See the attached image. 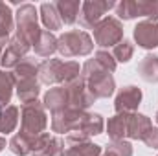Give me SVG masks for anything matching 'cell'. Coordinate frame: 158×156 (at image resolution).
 I'll list each match as a JSON object with an SVG mask.
<instances>
[{
  "instance_id": "1",
  "label": "cell",
  "mask_w": 158,
  "mask_h": 156,
  "mask_svg": "<svg viewBox=\"0 0 158 156\" xmlns=\"http://www.w3.org/2000/svg\"><path fill=\"white\" fill-rule=\"evenodd\" d=\"M81 79L96 99H107L116 92V81L110 72L101 68L96 59H88L81 66Z\"/></svg>"
},
{
  "instance_id": "2",
  "label": "cell",
  "mask_w": 158,
  "mask_h": 156,
  "mask_svg": "<svg viewBox=\"0 0 158 156\" xmlns=\"http://www.w3.org/2000/svg\"><path fill=\"white\" fill-rule=\"evenodd\" d=\"M92 50H94V40L83 30H72L57 37V51L64 59L86 57L92 53Z\"/></svg>"
},
{
  "instance_id": "3",
  "label": "cell",
  "mask_w": 158,
  "mask_h": 156,
  "mask_svg": "<svg viewBox=\"0 0 158 156\" xmlns=\"http://www.w3.org/2000/svg\"><path fill=\"white\" fill-rule=\"evenodd\" d=\"M46 127H48L46 109L39 99L22 105V109H20V134L35 140L42 132H46Z\"/></svg>"
},
{
  "instance_id": "4",
  "label": "cell",
  "mask_w": 158,
  "mask_h": 156,
  "mask_svg": "<svg viewBox=\"0 0 158 156\" xmlns=\"http://www.w3.org/2000/svg\"><path fill=\"white\" fill-rule=\"evenodd\" d=\"M15 22H17V30L15 35L22 37L28 44L35 46V42L40 37V30L39 28V13L37 7L33 4H20L17 13H15Z\"/></svg>"
},
{
  "instance_id": "5",
  "label": "cell",
  "mask_w": 158,
  "mask_h": 156,
  "mask_svg": "<svg viewBox=\"0 0 158 156\" xmlns=\"http://www.w3.org/2000/svg\"><path fill=\"white\" fill-rule=\"evenodd\" d=\"M123 39V24L116 17H103V20L94 28V40L99 48H114Z\"/></svg>"
},
{
  "instance_id": "6",
  "label": "cell",
  "mask_w": 158,
  "mask_h": 156,
  "mask_svg": "<svg viewBox=\"0 0 158 156\" xmlns=\"http://www.w3.org/2000/svg\"><path fill=\"white\" fill-rule=\"evenodd\" d=\"M116 6V2L112 0H86L81 4V11H79V26L85 28V30H94L101 20H103V15L107 11H110L112 7Z\"/></svg>"
},
{
  "instance_id": "7",
  "label": "cell",
  "mask_w": 158,
  "mask_h": 156,
  "mask_svg": "<svg viewBox=\"0 0 158 156\" xmlns=\"http://www.w3.org/2000/svg\"><path fill=\"white\" fill-rule=\"evenodd\" d=\"M142 90L134 84H127L123 88H119L114 99V110L116 114H134L138 112V107L142 103Z\"/></svg>"
},
{
  "instance_id": "8",
  "label": "cell",
  "mask_w": 158,
  "mask_h": 156,
  "mask_svg": "<svg viewBox=\"0 0 158 156\" xmlns=\"http://www.w3.org/2000/svg\"><path fill=\"white\" fill-rule=\"evenodd\" d=\"M63 86H66V90H68L70 109H76V110H83V112H86V109L98 101V99L88 92V88H86L85 81L81 79V76H79L77 79H74L72 83H68V84H63Z\"/></svg>"
},
{
  "instance_id": "9",
  "label": "cell",
  "mask_w": 158,
  "mask_h": 156,
  "mask_svg": "<svg viewBox=\"0 0 158 156\" xmlns=\"http://www.w3.org/2000/svg\"><path fill=\"white\" fill-rule=\"evenodd\" d=\"M30 48H31V44H28L22 37L13 35V37L9 39V42H7V46L4 48L2 63H0V64H2L6 70H13V68L26 57V53L30 51Z\"/></svg>"
},
{
  "instance_id": "10",
  "label": "cell",
  "mask_w": 158,
  "mask_h": 156,
  "mask_svg": "<svg viewBox=\"0 0 158 156\" xmlns=\"http://www.w3.org/2000/svg\"><path fill=\"white\" fill-rule=\"evenodd\" d=\"M83 117V110L76 109H66L63 112L52 114V130L57 134H70L72 130H77L79 121Z\"/></svg>"
},
{
  "instance_id": "11",
  "label": "cell",
  "mask_w": 158,
  "mask_h": 156,
  "mask_svg": "<svg viewBox=\"0 0 158 156\" xmlns=\"http://www.w3.org/2000/svg\"><path fill=\"white\" fill-rule=\"evenodd\" d=\"M134 40L140 48L143 50H153L158 48V22L153 20H142L134 26Z\"/></svg>"
},
{
  "instance_id": "12",
  "label": "cell",
  "mask_w": 158,
  "mask_h": 156,
  "mask_svg": "<svg viewBox=\"0 0 158 156\" xmlns=\"http://www.w3.org/2000/svg\"><path fill=\"white\" fill-rule=\"evenodd\" d=\"M42 105H44V109L50 110L52 114H57V112H63V110L70 109V101H68V90H66V86L59 84V86L50 88V90L44 94Z\"/></svg>"
},
{
  "instance_id": "13",
  "label": "cell",
  "mask_w": 158,
  "mask_h": 156,
  "mask_svg": "<svg viewBox=\"0 0 158 156\" xmlns=\"http://www.w3.org/2000/svg\"><path fill=\"white\" fill-rule=\"evenodd\" d=\"M63 64L64 61L61 59H44L42 63H39V83L42 84H61V72H63Z\"/></svg>"
},
{
  "instance_id": "14",
  "label": "cell",
  "mask_w": 158,
  "mask_h": 156,
  "mask_svg": "<svg viewBox=\"0 0 158 156\" xmlns=\"http://www.w3.org/2000/svg\"><path fill=\"white\" fill-rule=\"evenodd\" d=\"M15 94L19 97V101L22 105L37 101L40 94V83L39 77H24V79H17L15 81Z\"/></svg>"
},
{
  "instance_id": "15",
  "label": "cell",
  "mask_w": 158,
  "mask_h": 156,
  "mask_svg": "<svg viewBox=\"0 0 158 156\" xmlns=\"http://www.w3.org/2000/svg\"><path fill=\"white\" fill-rule=\"evenodd\" d=\"M153 123H151V117L145 116V114H140V112H134L129 116V129H127V138L131 140H143L145 134L151 130Z\"/></svg>"
},
{
  "instance_id": "16",
  "label": "cell",
  "mask_w": 158,
  "mask_h": 156,
  "mask_svg": "<svg viewBox=\"0 0 158 156\" xmlns=\"http://www.w3.org/2000/svg\"><path fill=\"white\" fill-rule=\"evenodd\" d=\"M103 129H105V119L101 114L98 112H83V117L79 121L77 130L86 134V136H98V134H103Z\"/></svg>"
},
{
  "instance_id": "17",
  "label": "cell",
  "mask_w": 158,
  "mask_h": 156,
  "mask_svg": "<svg viewBox=\"0 0 158 156\" xmlns=\"http://www.w3.org/2000/svg\"><path fill=\"white\" fill-rule=\"evenodd\" d=\"M129 116L131 114H114L109 117L107 123V134L110 142H119L127 138V129H129Z\"/></svg>"
},
{
  "instance_id": "18",
  "label": "cell",
  "mask_w": 158,
  "mask_h": 156,
  "mask_svg": "<svg viewBox=\"0 0 158 156\" xmlns=\"http://www.w3.org/2000/svg\"><path fill=\"white\" fill-rule=\"evenodd\" d=\"M57 13L61 17V22L66 26H72L77 22L79 11H81V2L79 0H59L55 4Z\"/></svg>"
},
{
  "instance_id": "19",
  "label": "cell",
  "mask_w": 158,
  "mask_h": 156,
  "mask_svg": "<svg viewBox=\"0 0 158 156\" xmlns=\"http://www.w3.org/2000/svg\"><path fill=\"white\" fill-rule=\"evenodd\" d=\"M15 28L13 11L6 2H0V44H7L11 39V31Z\"/></svg>"
},
{
  "instance_id": "20",
  "label": "cell",
  "mask_w": 158,
  "mask_h": 156,
  "mask_svg": "<svg viewBox=\"0 0 158 156\" xmlns=\"http://www.w3.org/2000/svg\"><path fill=\"white\" fill-rule=\"evenodd\" d=\"M40 20H42V24H44V28L48 30V31H55V30H61V26H63V22H61V17H59V13H57V7H55V4L53 2H44V4H40Z\"/></svg>"
},
{
  "instance_id": "21",
  "label": "cell",
  "mask_w": 158,
  "mask_h": 156,
  "mask_svg": "<svg viewBox=\"0 0 158 156\" xmlns=\"http://www.w3.org/2000/svg\"><path fill=\"white\" fill-rule=\"evenodd\" d=\"M138 74L145 83H158V55L147 53L138 64Z\"/></svg>"
},
{
  "instance_id": "22",
  "label": "cell",
  "mask_w": 158,
  "mask_h": 156,
  "mask_svg": "<svg viewBox=\"0 0 158 156\" xmlns=\"http://www.w3.org/2000/svg\"><path fill=\"white\" fill-rule=\"evenodd\" d=\"M35 53L39 55V57H44V59H50L55 51H57V37L52 33V31H48V30H42L40 31V37L39 40L35 42Z\"/></svg>"
},
{
  "instance_id": "23",
  "label": "cell",
  "mask_w": 158,
  "mask_h": 156,
  "mask_svg": "<svg viewBox=\"0 0 158 156\" xmlns=\"http://www.w3.org/2000/svg\"><path fill=\"white\" fill-rule=\"evenodd\" d=\"M19 107L7 105L0 109V134H9L17 129L19 125Z\"/></svg>"
},
{
  "instance_id": "24",
  "label": "cell",
  "mask_w": 158,
  "mask_h": 156,
  "mask_svg": "<svg viewBox=\"0 0 158 156\" xmlns=\"http://www.w3.org/2000/svg\"><path fill=\"white\" fill-rule=\"evenodd\" d=\"M15 90V77L9 70H0V109L7 107Z\"/></svg>"
},
{
  "instance_id": "25",
  "label": "cell",
  "mask_w": 158,
  "mask_h": 156,
  "mask_svg": "<svg viewBox=\"0 0 158 156\" xmlns=\"http://www.w3.org/2000/svg\"><path fill=\"white\" fill-rule=\"evenodd\" d=\"M37 74H39V63L35 61V57H28V55L13 68L15 81L24 77H37Z\"/></svg>"
},
{
  "instance_id": "26",
  "label": "cell",
  "mask_w": 158,
  "mask_h": 156,
  "mask_svg": "<svg viewBox=\"0 0 158 156\" xmlns=\"http://www.w3.org/2000/svg\"><path fill=\"white\" fill-rule=\"evenodd\" d=\"M31 145H33V140L28 138V136H24V134H20V132H17V134L9 140V143H7L9 151L17 156L31 154Z\"/></svg>"
},
{
  "instance_id": "27",
  "label": "cell",
  "mask_w": 158,
  "mask_h": 156,
  "mask_svg": "<svg viewBox=\"0 0 158 156\" xmlns=\"http://www.w3.org/2000/svg\"><path fill=\"white\" fill-rule=\"evenodd\" d=\"M101 154H103L101 145L86 142V143H81V145H76V147H66L63 156H101Z\"/></svg>"
},
{
  "instance_id": "28",
  "label": "cell",
  "mask_w": 158,
  "mask_h": 156,
  "mask_svg": "<svg viewBox=\"0 0 158 156\" xmlns=\"http://www.w3.org/2000/svg\"><path fill=\"white\" fill-rule=\"evenodd\" d=\"M132 55H134V46L127 39H123L119 44L112 48V57L116 59V63H129L132 59Z\"/></svg>"
},
{
  "instance_id": "29",
  "label": "cell",
  "mask_w": 158,
  "mask_h": 156,
  "mask_svg": "<svg viewBox=\"0 0 158 156\" xmlns=\"http://www.w3.org/2000/svg\"><path fill=\"white\" fill-rule=\"evenodd\" d=\"M116 9V15H118L121 20H132L138 17V6H136V0H121L114 6Z\"/></svg>"
},
{
  "instance_id": "30",
  "label": "cell",
  "mask_w": 158,
  "mask_h": 156,
  "mask_svg": "<svg viewBox=\"0 0 158 156\" xmlns=\"http://www.w3.org/2000/svg\"><path fill=\"white\" fill-rule=\"evenodd\" d=\"M138 17H147V20L158 22V0H136Z\"/></svg>"
},
{
  "instance_id": "31",
  "label": "cell",
  "mask_w": 158,
  "mask_h": 156,
  "mask_svg": "<svg viewBox=\"0 0 158 156\" xmlns=\"http://www.w3.org/2000/svg\"><path fill=\"white\" fill-rule=\"evenodd\" d=\"M103 151L110 153L112 156H132V145L125 140L119 142H109L107 147H103Z\"/></svg>"
},
{
  "instance_id": "32",
  "label": "cell",
  "mask_w": 158,
  "mask_h": 156,
  "mask_svg": "<svg viewBox=\"0 0 158 156\" xmlns=\"http://www.w3.org/2000/svg\"><path fill=\"white\" fill-rule=\"evenodd\" d=\"M94 59H96V63L101 66V68H105L107 72H116V68H118V63H116V59L112 57V53H109V51H105V50H99V51H96L94 53Z\"/></svg>"
},
{
  "instance_id": "33",
  "label": "cell",
  "mask_w": 158,
  "mask_h": 156,
  "mask_svg": "<svg viewBox=\"0 0 158 156\" xmlns=\"http://www.w3.org/2000/svg\"><path fill=\"white\" fill-rule=\"evenodd\" d=\"M50 140H52V136H50L48 132H42L40 136H37V138L33 140V145H31V156H44Z\"/></svg>"
},
{
  "instance_id": "34",
  "label": "cell",
  "mask_w": 158,
  "mask_h": 156,
  "mask_svg": "<svg viewBox=\"0 0 158 156\" xmlns=\"http://www.w3.org/2000/svg\"><path fill=\"white\" fill-rule=\"evenodd\" d=\"M63 154H64V140L59 138V136H52L44 156H63Z\"/></svg>"
},
{
  "instance_id": "35",
  "label": "cell",
  "mask_w": 158,
  "mask_h": 156,
  "mask_svg": "<svg viewBox=\"0 0 158 156\" xmlns=\"http://www.w3.org/2000/svg\"><path fill=\"white\" fill-rule=\"evenodd\" d=\"M86 142H90V136H86V134H83L79 130H72L70 134H66V140H64L66 147H76V145L86 143Z\"/></svg>"
},
{
  "instance_id": "36",
  "label": "cell",
  "mask_w": 158,
  "mask_h": 156,
  "mask_svg": "<svg viewBox=\"0 0 158 156\" xmlns=\"http://www.w3.org/2000/svg\"><path fill=\"white\" fill-rule=\"evenodd\" d=\"M147 147H151V149H158V129L156 127H151V130L145 134V138L142 140Z\"/></svg>"
},
{
  "instance_id": "37",
  "label": "cell",
  "mask_w": 158,
  "mask_h": 156,
  "mask_svg": "<svg viewBox=\"0 0 158 156\" xmlns=\"http://www.w3.org/2000/svg\"><path fill=\"white\" fill-rule=\"evenodd\" d=\"M4 149H6V138H4V136H0V153H2Z\"/></svg>"
},
{
  "instance_id": "38",
  "label": "cell",
  "mask_w": 158,
  "mask_h": 156,
  "mask_svg": "<svg viewBox=\"0 0 158 156\" xmlns=\"http://www.w3.org/2000/svg\"><path fill=\"white\" fill-rule=\"evenodd\" d=\"M2 53H4V46L0 44V63H2Z\"/></svg>"
},
{
  "instance_id": "39",
  "label": "cell",
  "mask_w": 158,
  "mask_h": 156,
  "mask_svg": "<svg viewBox=\"0 0 158 156\" xmlns=\"http://www.w3.org/2000/svg\"><path fill=\"white\" fill-rule=\"evenodd\" d=\"M156 123H158V110H156Z\"/></svg>"
}]
</instances>
